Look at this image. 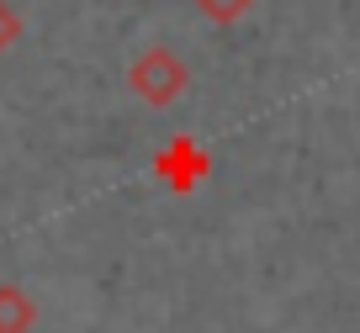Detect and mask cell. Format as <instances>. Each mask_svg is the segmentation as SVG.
Instances as JSON below:
<instances>
[{
    "label": "cell",
    "mask_w": 360,
    "mask_h": 333,
    "mask_svg": "<svg viewBox=\"0 0 360 333\" xmlns=\"http://www.w3.org/2000/svg\"><path fill=\"white\" fill-rule=\"evenodd\" d=\"M37 301L22 286H0V333H32Z\"/></svg>",
    "instance_id": "cell-3"
},
{
    "label": "cell",
    "mask_w": 360,
    "mask_h": 333,
    "mask_svg": "<svg viewBox=\"0 0 360 333\" xmlns=\"http://www.w3.org/2000/svg\"><path fill=\"white\" fill-rule=\"evenodd\" d=\"M154 169H159V180H165V185L196 190V185H202V175L212 169V159H207V148L196 143V138H169V148L154 159Z\"/></svg>",
    "instance_id": "cell-2"
},
{
    "label": "cell",
    "mask_w": 360,
    "mask_h": 333,
    "mask_svg": "<svg viewBox=\"0 0 360 333\" xmlns=\"http://www.w3.org/2000/svg\"><path fill=\"white\" fill-rule=\"evenodd\" d=\"M186 85H191V69L180 64L165 43L143 48V53L127 64V90H133L143 106H175V100L186 96Z\"/></svg>",
    "instance_id": "cell-1"
},
{
    "label": "cell",
    "mask_w": 360,
    "mask_h": 333,
    "mask_svg": "<svg viewBox=\"0 0 360 333\" xmlns=\"http://www.w3.org/2000/svg\"><path fill=\"white\" fill-rule=\"evenodd\" d=\"M191 6L207 16V22H217V27H233L238 16L255 11V0H191Z\"/></svg>",
    "instance_id": "cell-4"
},
{
    "label": "cell",
    "mask_w": 360,
    "mask_h": 333,
    "mask_svg": "<svg viewBox=\"0 0 360 333\" xmlns=\"http://www.w3.org/2000/svg\"><path fill=\"white\" fill-rule=\"evenodd\" d=\"M16 37H22V16H16L11 6H6V0H0V53H6V48H11Z\"/></svg>",
    "instance_id": "cell-5"
}]
</instances>
